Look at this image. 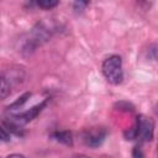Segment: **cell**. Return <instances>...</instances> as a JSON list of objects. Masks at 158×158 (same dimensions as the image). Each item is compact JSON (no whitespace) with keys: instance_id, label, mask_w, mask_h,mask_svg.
Returning <instances> with one entry per match:
<instances>
[{"instance_id":"cell-1","label":"cell","mask_w":158,"mask_h":158,"mask_svg":"<svg viewBox=\"0 0 158 158\" xmlns=\"http://www.w3.org/2000/svg\"><path fill=\"white\" fill-rule=\"evenodd\" d=\"M101 72L105 79L112 84L118 85L123 80V69H122V59L117 54H112L104 59L101 64Z\"/></svg>"},{"instance_id":"cell-2","label":"cell","mask_w":158,"mask_h":158,"mask_svg":"<svg viewBox=\"0 0 158 158\" xmlns=\"http://www.w3.org/2000/svg\"><path fill=\"white\" fill-rule=\"evenodd\" d=\"M137 123V132L138 136L142 141H152L153 135H154V122L152 121V118L139 115L136 120Z\"/></svg>"},{"instance_id":"cell-3","label":"cell","mask_w":158,"mask_h":158,"mask_svg":"<svg viewBox=\"0 0 158 158\" xmlns=\"http://www.w3.org/2000/svg\"><path fill=\"white\" fill-rule=\"evenodd\" d=\"M106 135H107V132H106V130L104 127H93V128H90V130L84 132L83 141H84V143L86 146L96 148L105 141Z\"/></svg>"},{"instance_id":"cell-4","label":"cell","mask_w":158,"mask_h":158,"mask_svg":"<svg viewBox=\"0 0 158 158\" xmlns=\"http://www.w3.org/2000/svg\"><path fill=\"white\" fill-rule=\"evenodd\" d=\"M52 137L60 142V143H64V144H68V146H72L73 143V138H72V133L69 131H56L52 133Z\"/></svg>"},{"instance_id":"cell-5","label":"cell","mask_w":158,"mask_h":158,"mask_svg":"<svg viewBox=\"0 0 158 158\" xmlns=\"http://www.w3.org/2000/svg\"><path fill=\"white\" fill-rule=\"evenodd\" d=\"M10 91H11V86H10L9 80L0 73V101L6 99L10 94Z\"/></svg>"},{"instance_id":"cell-6","label":"cell","mask_w":158,"mask_h":158,"mask_svg":"<svg viewBox=\"0 0 158 158\" xmlns=\"http://www.w3.org/2000/svg\"><path fill=\"white\" fill-rule=\"evenodd\" d=\"M36 4H37V6L41 7V9L51 10V9L56 7L59 2H58V1H54V0H41V1H37Z\"/></svg>"},{"instance_id":"cell-7","label":"cell","mask_w":158,"mask_h":158,"mask_svg":"<svg viewBox=\"0 0 158 158\" xmlns=\"http://www.w3.org/2000/svg\"><path fill=\"white\" fill-rule=\"evenodd\" d=\"M10 141V133L0 126V142H9Z\"/></svg>"},{"instance_id":"cell-8","label":"cell","mask_w":158,"mask_h":158,"mask_svg":"<svg viewBox=\"0 0 158 158\" xmlns=\"http://www.w3.org/2000/svg\"><path fill=\"white\" fill-rule=\"evenodd\" d=\"M88 5H89L88 1H77V2H74L73 7H74L75 11H83Z\"/></svg>"},{"instance_id":"cell-9","label":"cell","mask_w":158,"mask_h":158,"mask_svg":"<svg viewBox=\"0 0 158 158\" xmlns=\"http://www.w3.org/2000/svg\"><path fill=\"white\" fill-rule=\"evenodd\" d=\"M133 158H143V153L139 147H135L133 149Z\"/></svg>"},{"instance_id":"cell-10","label":"cell","mask_w":158,"mask_h":158,"mask_svg":"<svg viewBox=\"0 0 158 158\" xmlns=\"http://www.w3.org/2000/svg\"><path fill=\"white\" fill-rule=\"evenodd\" d=\"M7 158H25L22 154H17V153H14V154H10L7 156Z\"/></svg>"},{"instance_id":"cell-11","label":"cell","mask_w":158,"mask_h":158,"mask_svg":"<svg viewBox=\"0 0 158 158\" xmlns=\"http://www.w3.org/2000/svg\"><path fill=\"white\" fill-rule=\"evenodd\" d=\"M70 158H90V157L86 156V154H74V156H72Z\"/></svg>"}]
</instances>
